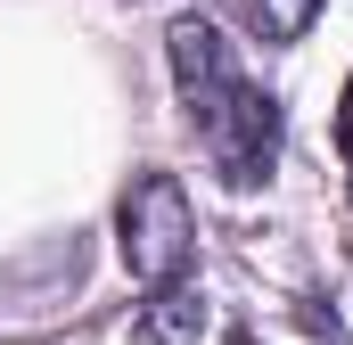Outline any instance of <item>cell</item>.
Here are the masks:
<instances>
[{
	"label": "cell",
	"instance_id": "6da1fadb",
	"mask_svg": "<svg viewBox=\"0 0 353 345\" xmlns=\"http://www.w3.org/2000/svg\"><path fill=\"white\" fill-rule=\"evenodd\" d=\"M165 50H173L181 107H189V124H197L214 172H222L230 189L271 181V165H279V99L247 83V66L230 58V41H222L205 17H173Z\"/></svg>",
	"mask_w": 353,
	"mask_h": 345
},
{
	"label": "cell",
	"instance_id": "7a4b0ae2",
	"mask_svg": "<svg viewBox=\"0 0 353 345\" xmlns=\"http://www.w3.org/2000/svg\"><path fill=\"white\" fill-rule=\"evenodd\" d=\"M189 239H197V222H189L181 181H173V172H140V181L123 189V214H115L123 271H132L140 288H173L181 263H189Z\"/></svg>",
	"mask_w": 353,
	"mask_h": 345
},
{
	"label": "cell",
	"instance_id": "3957f363",
	"mask_svg": "<svg viewBox=\"0 0 353 345\" xmlns=\"http://www.w3.org/2000/svg\"><path fill=\"white\" fill-rule=\"evenodd\" d=\"M205 337V304H197V288H157L148 304H140V321H132V345H197Z\"/></svg>",
	"mask_w": 353,
	"mask_h": 345
},
{
	"label": "cell",
	"instance_id": "277c9868",
	"mask_svg": "<svg viewBox=\"0 0 353 345\" xmlns=\"http://www.w3.org/2000/svg\"><path fill=\"white\" fill-rule=\"evenodd\" d=\"M247 8V25L263 33V41H296L312 17H321V0H239Z\"/></svg>",
	"mask_w": 353,
	"mask_h": 345
},
{
	"label": "cell",
	"instance_id": "5b68a950",
	"mask_svg": "<svg viewBox=\"0 0 353 345\" xmlns=\"http://www.w3.org/2000/svg\"><path fill=\"white\" fill-rule=\"evenodd\" d=\"M337 148H345V165H353V83H345V99H337Z\"/></svg>",
	"mask_w": 353,
	"mask_h": 345
}]
</instances>
